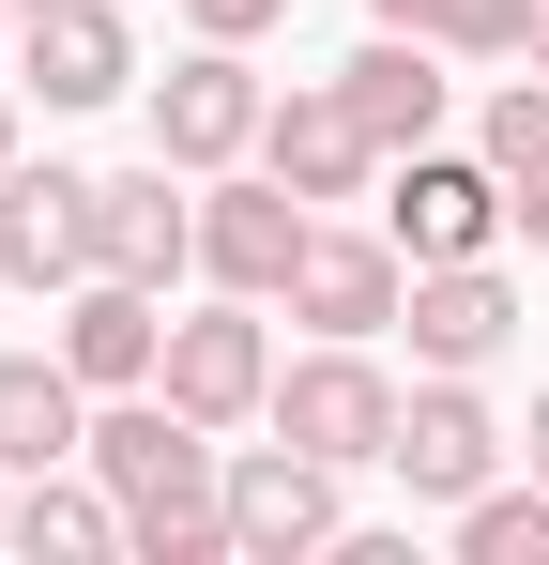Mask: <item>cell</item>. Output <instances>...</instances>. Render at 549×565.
<instances>
[{
    "instance_id": "6da1fadb",
    "label": "cell",
    "mask_w": 549,
    "mask_h": 565,
    "mask_svg": "<svg viewBox=\"0 0 549 565\" xmlns=\"http://www.w3.org/2000/svg\"><path fill=\"white\" fill-rule=\"evenodd\" d=\"M92 473L122 489V520H138V535H169V520H198V504H229V459H214V428L183 413L169 382H138V397H107V413H92Z\"/></svg>"
},
{
    "instance_id": "7a4b0ae2",
    "label": "cell",
    "mask_w": 549,
    "mask_h": 565,
    "mask_svg": "<svg viewBox=\"0 0 549 565\" xmlns=\"http://www.w3.org/2000/svg\"><path fill=\"white\" fill-rule=\"evenodd\" d=\"M274 428L305 444V459H336V473H366L381 444H397V382L366 367V337H321L305 367H274Z\"/></svg>"
},
{
    "instance_id": "3957f363",
    "label": "cell",
    "mask_w": 549,
    "mask_h": 565,
    "mask_svg": "<svg viewBox=\"0 0 549 565\" xmlns=\"http://www.w3.org/2000/svg\"><path fill=\"white\" fill-rule=\"evenodd\" d=\"M381 473H397L412 504H473V489L504 473V428H488L473 367H428L412 397H397V444H381Z\"/></svg>"
},
{
    "instance_id": "277c9868",
    "label": "cell",
    "mask_w": 549,
    "mask_h": 565,
    "mask_svg": "<svg viewBox=\"0 0 549 565\" xmlns=\"http://www.w3.org/2000/svg\"><path fill=\"white\" fill-rule=\"evenodd\" d=\"M260 122H274V93L245 77V46H214V31H198V62L153 77V153H169L183 184H198V169H229V153H260Z\"/></svg>"
},
{
    "instance_id": "5b68a950",
    "label": "cell",
    "mask_w": 549,
    "mask_h": 565,
    "mask_svg": "<svg viewBox=\"0 0 549 565\" xmlns=\"http://www.w3.org/2000/svg\"><path fill=\"white\" fill-rule=\"evenodd\" d=\"M305 245H321V199H290L260 169V184H214L198 199V276L214 290H245V306H274V290L305 276Z\"/></svg>"
},
{
    "instance_id": "8992f818",
    "label": "cell",
    "mask_w": 549,
    "mask_h": 565,
    "mask_svg": "<svg viewBox=\"0 0 549 565\" xmlns=\"http://www.w3.org/2000/svg\"><path fill=\"white\" fill-rule=\"evenodd\" d=\"M229 535H245V565H305L352 535V504H336V459H305L290 428H274L260 459H229Z\"/></svg>"
},
{
    "instance_id": "52a82bcc",
    "label": "cell",
    "mask_w": 549,
    "mask_h": 565,
    "mask_svg": "<svg viewBox=\"0 0 549 565\" xmlns=\"http://www.w3.org/2000/svg\"><path fill=\"white\" fill-rule=\"evenodd\" d=\"M381 230H397V260H488L504 245V169H458L443 138H428V153H397Z\"/></svg>"
},
{
    "instance_id": "ba28073f",
    "label": "cell",
    "mask_w": 549,
    "mask_h": 565,
    "mask_svg": "<svg viewBox=\"0 0 549 565\" xmlns=\"http://www.w3.org/2000/svg\"><path fill=\"white\" fill-rule=\"evenodd\" d=\"M15 62H31L46 107H122V93H138V31H122V0H31V15H15Z\"/></svg>"
},
{
    "instance_id": "9c48e42d",
    "label": "cell",
    "mask_w": 549,
    "mask_h": 565,
    "mask_svg": "<svg viewBox=\"0 0 549 565\" xmlns=\"http://www.w3.org/2000/svg\"><path fill=\"white\" fill-rule=\"evenodd\" d=\"M198 413V428H245V413H274V337L245 321V290L229 306H198V321H169V367H153Z\"/></svg>"
},
{
    "instance_id": "30bf717a",
    "label": "cell",
    "mask_w": 549,
    "mask_h": 565,
    "mask_svg": "<svg viewBox=\"0 0 549 565\" xmlns=\"http://www.w3.org/2000/svg\"><path fill=\"white\" fill-rule=\"evenodd\" d=\"M183 169L153 153V169H122V184H92V276H138V290H169L183 260H198V199H169Z\"/></svg>"
},
{
    "instance_id": "8fae6325",
    "label": "cell",
    "mask_w": 549,
    "mask_h": 565,
    "mask_svg": "<svg viewBox=\"0 0 549 565\" xmlns=\"http://www.w3.org/2000/svg\"><path fill=\"white\" fill-rule=\"evenodd\" d=\"M0 260H15V290H77L92 276V169H0Z\"/></svg>"
},
{
    "instance_id": "7c38bea8",
    "label": "cell",
    "mask_w": 549,
    "mask_h": 565,
    "mask_svg": "<svg viewBox=\"0 0 549 565\" xmlns=\"http://www.w3.org/2000/svg\"><path fill=\"white\" fill-rule=\"evenodd\" d=\"M397 337H412V367H488V352L519 337V290L488 276V260H412Z\"/></svg>"
},
{
    "instance_id": "4fadbf2b",
    "label": "cell",
    "mask_w": 549,
    "mask_h": 565,
    "mask_svg": "<svg viewBox=\"0 0 549 565\" xmlns=\"http://www.w3.org/2000/svg\"><path fill=\"white\" fill-rule=\"evenodd\" d=\"M290 306H305L321 337H397V306H412L397 230H321V245H305V276H290Z\"/></svg>"
},
{
    "instance_id": "5bb4252c",
    "label": "cell",
    "mask_w": 549,
    "mask_h": 565,
    "mask_svg": "<svg viewBox=\"0 0 549 565\" xmlns=\"http://www.w3.org/2000/svg\"><path fill=\"white\" fill-rule=\"evenodd\" d=\"M62 367L92 382V397H138V382L169 367V306L138 276H77V306H62Z\"/></svg>"
},
{
    "instance_id": "9a60e30c",
    "label": "cell",
    "mask_w": 549,
    "mask_h": 565,
    "mask_svg": "<svg viewBox=\"0 0 549 565\" xmlns=\"http://www.w3.org/2000/svg\"><path fill=\"white\" fill-rule=\"evenodd\" d=\"M336 93H352V122L381 153H428V138H443V46H428V31H366L352 62H336Z\"/></svg>"
},
{
    "instance_id": "2e32d148",
    "label": "cell",
    "mask_w": 549,
    "mask_h": 565,
    "mask_svg": "<svg viewBox=\"0 0 549 565\" xmlns=\"http://www.w3.org/2000/svg\"><path fill=\"white\" fill-rule=\"evenodd\" d=\"M92 459V382L62 352H0V473H62Z\"/></svg>"
},
{
    "instance_id": "e0dca14e",
    "label": "cell",
    "mask_w": 549,
    "mask_h": 565,
    "mask_svg": "<svg viewBox=\"0 0 549 565\" xmlns=\"http://www.w3.org/2000/svg\"><path fill=\"white\" fill-rule=\"evenodd\" d=\"M260 169H274L290 199H366V169H381V138L352 122V93H290V107L260 122Z\"/></svg>"
},
{
    "instance_id": "ac0fdd59",
    "label": "cell",
    "mask_w": 549,
    "mask_h": 565,
    "mask_svg": "<svg viewBox=\"0 0 549 565\" xmlns=\"http://www.w3.org/2000/svg\"><path fill=\"white\" fill-rule=\"evenodd\" d=\"M15 551L31 565H107V551H138V520H122V489H107V473H31V489H15Z\"/></svg>"
},
{
    "instance_id": "d6986e66",
    "label": "cell",
    "mask_w": 549,
    "mask_h": 565,
    "mask_svg": "<svg viewBox=\"0 0 549 565\" xmlns=\"http://www.w3.org/2000/svg\"><path fill=\"white\" fill-rule=\"evenodd\" d=\"M458 551H473V565H549V473H535V489L488 473V489L458 504Z\"/></svg>"
},
{
    "instance_id": "ffe728a7",
    "label": "cell",
    "mask_w": 549,
    "mask_h": 565,
    "mask_svg": "<svg viewBox=\"0 0 549 565\" xmlns=\"http://www.w3.org/2000/svg\"><path fill=\"white\" fill-rule=\"evenodd\" d=\"M412 31H428V46H458V62H519V46L549 31V0H428Z\"/></svg>"
},
{
    "instance_id": "44dd1931",
    "label": "cell",
    "mask_w": 549,
    "mask_h": 565,
    "mask_svg": "<svg viewBox=\"0 0 549 565\" xmlns=\"http://www.w3.org/2000/svg\"><path fill=\"white\" fill-rule=\"evenodd\" d=\"M488 169H549V62L488 93Z\"/></svg>"
},
{
    "instance_id": "7402d4cb",
    "label": "cell",
    "mask_w": 549,
    "mask_h": 565,
    "mask_svg": "<svg viewBox=\"0 0 549 565\" xmlns=\"http://www.w3.org/2000/svg\"><path fill=\"white\" fill-rule=\"evenodd\" d=\"M183 15H198L214 46H260V31H274V15H290V0H183Z\"/></svg>"
},
{
    "instance_id": "603a6c76",
    "label": "cell",
    "mask_w": 549,
    "mask_h": 565,
    "mask_svg": "<svg viewBox=\"0 0 549 565\" xmlns=\"http://www.w3.org/2000/svg\"><path fill=\"white\" fill-rule=\"evenodd\" d=\"M504 230H535V245H549V169H504Z\"/></svg>"
},
{
    "instance_id": "cb8c5ba5",
    "label": "cell",
    "mask_w": 549,
    "mask_h": 565,
    "mask_svg": "<svg viewBox=\"0 0 549 565\" xmlns=\"http://www.w3.org/2000/svg\"><path fill=\"white\" fill-rule=\"evenodd\" d=\"M519 459H535V473H549V397H535V428H519Z\"/></svg>"
},
{
    "instance_id": "d4e9b609",
    "label": "cell",
    "mask_w": 549,
    "mask_h": 565,
    "mask_svg": "<svg viewBox=\"0 0 549 565\" xmlns=\"http://www.w3.org/2000/svg\"><path fill=\"white\" fill-rule=\"evenodd\" d=\"M412 15H428V0H381V31H412Z\"/></svg>"
},
{
    "instance_id": "484cf974",
    "label": "cell",
    "mask_w": 549,
    "mask_h": 565,
    "mask_svg": "<svg viewBox=\"0 0 549 565\" xmlns=\"http://www.w3.org/2000/svg\"><path fill=\"white\" fill-rule=\"evenodd\" d=\"M0 169H15V93H0Z\"/></svg>"
},
{
    "instance_id": "4316f807",
    "label": "cell",
    "mask_w": 549,
    "mask_h": 565,
    "mask_svg": "<svg viewBox=\"0 0 549 565\" xmlns=\"http://www.w3.org/2000/svg\"><path fill=\"white\" fill-rule=\"evenodd\" d=\"M0 551H15V489H0Z\"/></svg>"
},
{
    "instance_id": "83f0119b",
    "label": "cell",
    "mask_w": 549,
    "mask_h": 565,
    "mask_svg": "<svg viewBox=\"0 0 549 565\" xmlns=\"http://www.w3.org/2000/svg\"><path fill=\"white\" fill-rule=\"evenodd\" d=\"M535 62H549V31H535Z\"/></svg>"
},
{
    "instance_id": "f1b7e54d",
    "label": "cell",
    "mask_w": 549,
    "mask_h": 565,
    "mask_svg": "<svg viewBox=\"0 0 549 565\" xmlns=\"http://www.w3.org/2000/svg\"><path fill=\"white\" fill-rule=\"evenodd\" d=\"M15 15H31V0H15Z\"/></svg>"
},
{
    "instance_id": "f546056e",
    "label": "cell",
    "mask_w": 549,
    "mask_h": 565,
    "mask_svg": "<svg viewBox=\"0 0 549 565\" xmlns=\"http://www.w3.org/2000/svg\"><path fill=\"white\" fill-rule=\"evenodd\" d=\"M0 15H15V0H0Z\"/></svg>"
},
{
    "instance_id": "4dcf8cb0",
    "label": "cell",
    "mask_w": 549,
    "mask_h": 565,
    "mask_svg": "<svg viewBox=\"0 0 549 565\" xmlns=\"http://www.w3.org/2000/svg\"><path fill=\"white\" fill-rule=\"evenodd\" d=\"M0 276H15V260H0Z\"/></svg>"
}]
</instances>
